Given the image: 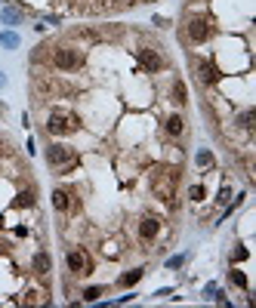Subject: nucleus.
I'll list each match as a JSON object with an SVG mask.
<instances>
[{
  "label": "nucleus",
  "instance_id": "aec40b11",
  "mask_svg": "<svg viewBox=\"0 0 256 308\" xmlns=\"http://www.w3.org/2000/svg\"><path fill=\"white\" fill-rule=\"evenodd\" d=\"M99 296H102V290H99V287H90V290L84 293V299H87V302H96Z\"/></svg>",
  "mask_w": 256,
  "mask_h": 308
},
{
  "label": "nucleus",
  "instance_id": "2eb2a0df",
  "mask_svg": "<svg viewBox=\"0 0 256 308\" xmlns=\"http://www.w3.org/2000/svg\"><path fill=\"white\" fill-rule=\"evenodd\" d=\"M253 118H256V114H253V111H244V114H241V118H238V127H244V130H250V127H253Z\"/></svg>",
  "mask_w": 256,
  "mask_h": 308
},
{
  "label": "nucleus",
  "instance_id": "dca6fc26",
  "mask_svg": "<svg viewBox=\"0 0 256 308\" xmlns=\"http://www.w3.org/2000/svg\"><path fill=\"white\" fill-rule=\"evenodd\" d=\"M31 204H34V191H22L19 201H16V207H31Z\"/></svg>",
  "mask_w": 256,
  "mask_h": 308
},
{
  "label": "nucleus",
  "instance_id": "f257e3e1",
  "mask_svg": "<svg viewBox=\"0 0 256 308\" xmlns=\"http://www.w3.org/2000/svg\"><path fill=\"white\" fill-rule=\"evenodd\" d=\"M81 127V118L75 111H65V108H56L50 114V121H47V133L50 136H68V133H75Z\"/></svg>",
  "mask_w": 256,
  "mask_h": 308
},
{
  "label": "nucleus",
  "instance_id": "6ab92c4d",
  "mask_svg": "<svg viewBox=\"0 0 256 308\" xmlns=\"http://www.w3.org/2000/svg\"><path fill=\"white\" fill-rule=\"evenodd\" d=\"M198 167H213V154L210 151H201L198 154Z\"/></svg>",
  "mask_w": 256,
  "mask_h": 308
},
{
  "label": "nucleus",
  "instance_id": "5701e85b",
  "mask_svg": "<svg viewBox=\"0 0 256 308\" xmlns=\"http://www.w3.org/2000/svg\"><path fill=\"white\" fill-rule=\"evenodd\" d=\"M145 4H152V0H145Z\"/></svg>",
  "mask_w": 256,
  "mask_h": 308
},
{
  "label": "nucleus",
  "instance_id": "f03ea898",
  "mask_svg": "<svg viewBox=\"0 0 256 308\" xmlns=\"http://www.w3.org/2000/svg\"><path fill=\"white\" fill-rule=\"evenodd\" d=\"M53 65L62 68V71H78L84 65V53L81 50H71V47H59L53 53Z\"/></svg>",
  "mask_w": 256,
  "mask_h": 308
},
{
  "label": "nucleus",
  "instance_id": "f3484780",
  "mask_svg": "<svg viewBox=\"0 0 256 308\" xmlns=\"http://www.w3.org/2000/svg\"><path fill=\"white\" fill-rule=\"evenodd\" d=\"M0 44H4V47H19V37L13 31H7V34H0Z\"/></svg>",
  "mask_w": 256,
  "mask_h": 308
},
{
  "label": "nucleus",
  "instance_id": "20e7f679",
  "mask_svg": "<svg viewBox=\"0 0 256 308\" xmlns=\"http://www.w3.org/2000/svg\"><path fill=\"white\" fill-rule=\"evenodd\" d=\"M173 182H176V173L173 170H161V173H155V195L158 198H164V201H170L173 198Z\"/></svg>",
  "mask_w": 256,
  "mask_h": 308
},
{
  "label": "nucleus",
  "instance_id": "9b49d317",
  "mask_svg": "<svg viewBox=\"0 0 256 308\" xmlns=\"http://www.w3.org/2000/svg\"><path fill=\"white\" fill-rule=\"evenodd\" d=\"M182 130H186V121H182L179 114L167 118V133H170V136H182Z\"/></svg>",
  "mask_w": 256,
  "mask_h": 308
},
{
  "label": "nucleus",
  "instance_id": "4be33fe9",
  "mask_svg": "<svg viewBox=\"0 0 256 308\" xmlns=\"http://www.w3.org/2000/svg\"><path fill=\"white\" fill-rule=\"evenodd\" d=\"M4 19H7V22H19V13H13V10H4Z\"/></svg>",
  "mask_w": 256,
  "mask_h": 308
},
{
  "label": "nucleus",
  "instance_id": "412c9836",
  "mask_svg": "<svg viewBox=\"0 0 256 308\" xmlns=\"http://www.w3.org/2000/svg\"><path fill=\"white\" fill-rule=\"evenodd\" d=\"M189 198H192V201H201V198H204V188H201V185H192V188H189Z\"/></svg>",
  "mask_w": 256,
  "mask_h": 308
},
{
  "label": "nucleus",
  "instance_id": "0eeeda50",
  "mask_svg": "<svg viewBox=\"0 0 256 308\" xmlns=\"http://www.w3.org/2000/svg\"><path fill=\"white\" fill-rule=\"evenodd\" d=\"M198 81H201L204 87L216 84V81H219V68H216L213 62H198Z\"/></svg>",
  "mask_w": 256,
  "mask_h": 308
},
{
  "label": "nucleus",
  "instance_id": "6e6552de",
  "mask_svg": "<svg viewBox=\"0 0 256 308\" xmlns=\"http://www.w3.org/2000/svg\"><path fill=\"white\" fill-rule=\"evenodd\" d=\"M158 231H161V222H158L155 216H145V219L139 222V238H142V241L158 238Z\"/></svg>",
  "mask_w": 256,
  "mask_h": 308
},
{
  "label": "nucleus",
  "instance_id": "f8f14e48",
  "mask_svg": "<svg viewBox=\"0 0 256 308\" xmlns=\"http://www.w3.org/2000/svg\"><path fill=\"white\" fill-rule=\"evenodd\" d=\"M34 272H38V275H47V272H50V256H47V253H38V256H34Z\"/></svg>",
  "mask_w": 256,
  "mask_h": 308
},
{
  "label": "nucleus",
  "instance_id": "4468645a",
  "mask_svg": "<svg viewBox=\"0 0 256 308\" xmlns=\"http://www.w3.org/2000/svg\"><path fill=\"white\" fill-rule=\"evenodd\" d=\"M186 96H189V93H186V84L176 81V84H173V102H186Z\"/></svg>",
  "mask_w": 256,
  "mask_h": 308
},
{
  "label": "nucleus",
  "instance_id": "1a4fd4ad",
  "mask_svg": "<svg viewBox=\"0 0 256 308\" xmlns=\"http://www.w3.org/2000/svg\"><path fill=\"white\" fill-rule=\"evenodd\" d=\"M139 62H142L145 68H149V71H158V68L164 65V59H161L155 50H139Z\"/></svg>",
  "mask_w": 256,
  "mask_h": 308
},
{
  "label": "nucleus",
  "instance_id": "a211bd4d",
  "mask_svg": "<svg viewBox=\"0 0 256 308\" xmlns=\"http://www.w3.org/2000/svg\"><path fill=\"white\" fill-rule=\"evenodd\" d=\"M229 278H232V284H235V287H241V290H247V278H244L241 272H232Z\"/></svg>",
  "mask_w": 256,
  "mask_h": 308
},
{
  "label": "nucleus",
  "instance_id": "39448f33",
  "mask_svg": "<svg viewBox=\"0 0 256 308\" xmlns=\"http://www.w3.org/2000/svg\"><path fill=\"white\" fill-rule=\"evenodd\" d=\"M68 268L75 275H90L93 272V262H90V256L84 253V250H71L68 253Z\"/></svg>",
  "mask_w": 256,
  "mask_h": 308
},
{
  "label": "nucleus",
  "instance_id": "ddd939ff",
  "mask_svg": "<svg viewBox=\"0 0 256 308\" xmlns=\"http://www.w3.org/2000/svg\"><path fill=\"white\" fill-rule=\"evenodd\" d=\"M139 278H142V268H136V272H130V275H124V278H121V287H133V284H136Z\"/></svg>",
  "mask_w": 256,
  "mask_h": 308
},
{
  "label": "nucleus",
  "instance_id": "7ed1b4c3",
  "mask_svg": "<svg viewBox=\"0 0 256 308\" xmlns=\"http://www.w3.org/2000/svg\"><path fill=\"white\" fill-rule=\"evenodd\" d=\"M189 37H192L195 44L210 41V37H213V22H210L207 16H195V19L189 22Z\"/></svg>",
  "mask_w": 256,
  "mask_h": 308
},
{
  "label": "nucleus",
  "instance_id": "423d86ee",
  "mask_svg": "<svg viewBox=\"0 0 256 308\" xmlns=\"http://www.w3.org/2000/svg\"><path fill=\"white\" fill-rule=\"evenodd\" d=\"M47 161H50L53 167H68L71 161H75V151H71L68 145H50V151H47Z\"/></svg>",
  "mask_w": 256,
  "mask_h": 308
},
{
  "label": "nucleus",
  "instance_id": "9d476101",
  "mask_svg": "<svg viewBox=\"0 0 256 308\" xmlns=\"http://www.w3.org/2000/svg\"><path fill=\"white\" fill-rule=\"evenodd\" d=\"M68 198H71V195H68V191H62V188H56V191H53V207L65 213V210L71 207V201H68Z\"/></svg>",
  "mask_w": 256,
  "mask_h": 308
}]
</instances>
